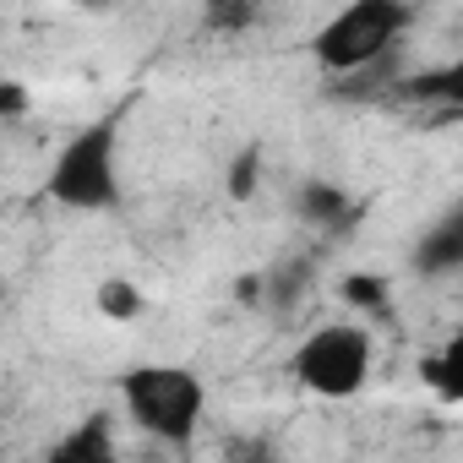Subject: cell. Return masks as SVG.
<instances>
[{
  "label": "cell",
  "mask_w": 463,
  "mask_h": 463,
  "mask_svg": "<svg viewBox=\"0 0 463 463\" xmlns=\"http://www.w3.org/2000/svg\"><path fill=\"white\" fill-rule=\"evenodd\" d=\"M120 403L131 414L137 430H147L153 441H169V447H185L196 430H202V414H207V387L191 365H164V360H147V365H131L120 371Z\"/></svg>",
  "instance_id": "7a4b0ae2"
},
{
  "label": "cell",
  "mask_w": 463,
  "mask_h": 463,
  "mask_svg": "<svg viewBox=\"0 0 463 463\" xmlns=\"http://www.w3.org/2000/svg\"><path fill=\"white\" fill-rule=\"evenodd\" d=\"M414 12L403 6V0H354V6L333 12L317 39H311V61L327 71V77H360L371 66H382L403 33H409Z\"/></svg>",
  "instance_id": "3957f363"
},
{
  "label": "cell",
  "mask_w": 463,
  "mask_h": 463,
  "mask_svg": "<svg viewBox=\"0 0 463 463\" xmlns=\"http://www.w3.org/2000/svg\"><path fill=\"white\" fill-rule=\"evenodd\" d=\"M344 300H349V306H365V311H387V284L371 279V273H349Z\"/></svg>",
  "instance_id": "5bb4252c"
},
{
  "label": "cell",
  "mask_w": 463,
  "mask_h": 463,
  "mask_svg": "<svg viewBox=\"0 0 463 463\" xmlns=\"http://www.w3.org/2000/svg\"><path fill=\"white\" fill-rule=\"evenodd\" d=\"M44 463H120V441H115L109 414H88V420H77V425L44 452Z\"/></svg>",
  "instance_id": "52a82bcc"
},
{
  "label": "cell",
  "mask_w": 463,
  "mask_h": 463,
  "mask_svg": "<svg viewBox=\"0 0 463 463\" xmlns=\"http://www.w3.org/2000/svg\"><path fill=\"white\" fill-rule=\"evenodd\" d=\"M93 306H99V317H109V322H142V317H147V295H142L131 279H104V284L93 289Z\"/></svg>",
  "instance_id": "30bf717a"
},
{
  "label": "cell",
  "mask_w": 463,
  "mask_h": 463,
  "mask_svg": "<svg viewBox=\"0 0 463 463\" xmlns=\"http://www.w3.org/2000/svg\"><path fill=\"white\" fill-rule=\"evenodd\" d=\"M409 273L414 279H458L463 273V196L447 202L409 251Z\"/></svg>",
  "instance_id": "5b68a950"
},
{
  "label": "cell",
  "mask_w": 463,
  "mask_h": 463,
  "mask_svg": "<svg viewBox=\"0 0 463 463\" xmlns=\"http://www.w3.org/2000/svg\"><path fill=\"white\" fill-rule=\"evenodd\" d=\"M420 382H425L441 403H463V327H458L436 354L420 360Z\"/></svg>",
  "instance_id": "ba28073f"
},
{
  "label": "cell",
  "mask_w": 463,
  "mask_h": 463,
  "mask_svg": "<svg viewBox=\"0 0 463 463\" xmlns=\"http://www.w3.org/2000/svg\"><path fill=\"white\" fill-rule=\"evenodd\" d=\"M131 104L104 109L82 131H71L44 175V196L66 213H109L120 202V126Z\"/></svg>",
  "instance_id": "6da1fadb"
},
{
  "label": "cell",
  "mask_w": 463,
  "mask_h": 463,
  "mask_svg": "<svg viewBox=\"0 0 463 463\" xmlns=\"http://www.w3.org/2000/svg\"><path fill=\"white\" fill-rule=\"evenodd\" d=\"M0 115H6V120H23V115H28V88H23L17 77L0 82Z\"/></svg>",
  "instance_id": "2e32d148"
},
{
  "label": "cell",
  "mask_w": 463,
  "mask_h": 463,
  "mask_svg": "<svg viewBox=\"0 0 463 463\" xmlns=\"http://www.w3.org/2000/svg\"><path fill=\"white\" fill-rule=\"evenodd\" d=\"M229 463H284L273 436H235L229 441Z\"/></svg>",
  "instance_id": "4fadbf2b"
},
{
  "label": "cell",
  "mask_w": 463,
  "mask_h": 463,
  "mask_svg": "<svg viewBox=\"0 0 463 463\" xmlns=\"http://www.w3.org/2000/svg\"><path fill=\"white\" fill-rule=\"evenodd\" d=\"M398 99L409 104H463V55L452 66H436V71H414L392 88Z\"/></svg>",
  "instance_id": "9c48e42d"
},
{
  "label": "cell",
  "mask_w": 463,
  "mask_h": 463,
  "mask_svg": "<svg viewBox=\"0 0 463 463\" xmlns=\"http://www.w3.org/2000/svg\"><path fill=\"white\" fill-rule=\"evenodd\" d=\"M257 12L251 6H207V28L213 33H235V28H251Z\"/></svg>",
  "instance_id": "9a60e30c"
},
{
  "label": "cell",
  "mask_w": 463,
  "mask_h": 463,
  "mask_svg": "<svg viewBox=\"0 0 463 463\" xmlns=\"http://www.w3.org/2000/svg\"><path fill=\"white\" fill-rule=\"evenodd\" d=\"M257 175H262V142H246V147L235 153V164H229V196L246 202V196L257 191Z\"/></svg>",
  "instance_id": "7c38bea8"
},
{
  "label": "cell",
  "mask_w": 463,
  "mask_h": 463,
  "mask_svg": "<svg viewBox=\"0 0 463 463\" xmlns=\"http://www.w3.org/2000/svg\"><path fill=\"white\" fill-rule=\"evenodd\" d=\"M289 207H295V218H300L306 229H317V235H327V241L354 235V223H360V202H354L338 180H327V175H306V180L295 185Z\"/></svg>",
  "instance_id": "8992f818"
},
{
  "label": "cell",
  "mask_w": 463,
  "mask_h": 463,
  "mask_svg": "<svg viewBox=\"0 0 463 463\" xmlns=\"http://www.w3.org/2000/svg\"><path fill=\"white\" fill-rule=\"evenodd\" d=\"M300 289H311V268H306L300 257H289V262H279L273 273H262V295H268L279 311H289V306L300 300Z\"/></svg>",
  "instance_id": "8fae6325"
},
{
  "label": "cell",
  "mask_w": 463,
  "mask_h": 463,
  "mask_svg": "<svg viewBox=\"0 0 463 463\" xmlns=\"http://www.w3.org/2000/svg\"><path fill=\"white\" fill-rule=\"evenodd\" d=\"M371 365H376V344L360 322H322L289 354V376L311 398H327V403H344V398L365 392Z\"/></svg>",
  "instance_id": "277c9868"
}]
</instances>
